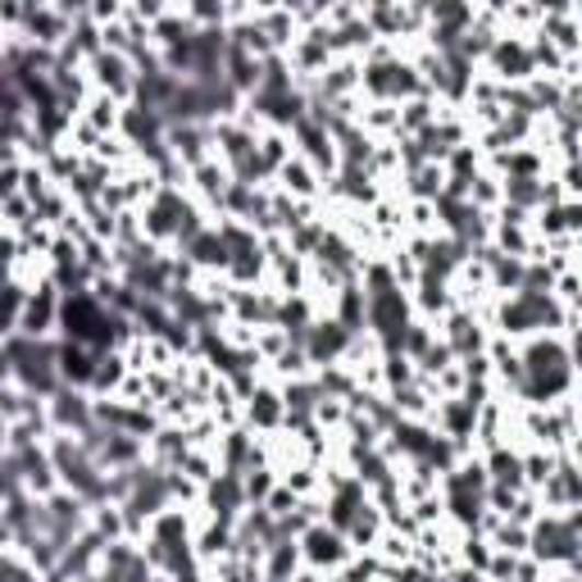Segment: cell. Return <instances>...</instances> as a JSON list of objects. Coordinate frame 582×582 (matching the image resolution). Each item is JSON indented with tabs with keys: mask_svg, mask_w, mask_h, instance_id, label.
<instances>
[{
	"mask_svg": "<svg viewBox=\"0 0 582 582\" xmlns=\"http://www.w3.org/2000/svg\"><path fill=\"white\" fill-rule=\"evenodd\" d=\"M578 550H582V505L564 514H541L528 528V556L541 569H582Z\"/></svg>",
	"mask_w": 582,
	"mask_h": 582,
	"instance_id": "1",
	"label": "cell"
},
{
	"mask_svg": "<svg viewBox=\"0 0 582 582\" xmlns=\"http://www.w3.org/2000/svg\"><path fill=\"white\" fill-rule=\"evenodd\" d=\"M5 355L14 364V383L37 396V401H50L59 391V369H55V342H33V336H10L5 342Z\"/></svg>",
	"mask_w": 582,
	"mask_h": 582,
	"instance_id": "2",
	"label": "cell"
},
{
	"mask_svg": "<svg viewBox=\"0 0 582 582\" xmlns=\"http://www.w3.org/2000/svg\"><path fill=\"white\" fill-rule=\"evenodd\" d=\"M87 82H91V91H101V96H110L118 105H133V96H137V69H133V59L118 55V50L91 55L87 59Z\"/></svg>",
	"mask_w": 582,
	"mask_h": 582,
	"instance_id": "3",
	"label": "cell"
},
{
	"mask_svg": "<svg viewBox=\"0 0 582 582\" xmlns=\"http://www.w3.org/2000/svg\"><path fill=\"white\" fill-rule=\"evenodd\" d=\"M59 287L46 278L37 287H27L23 310H19V336H33V342H55L59 336Z\"/></svg>",
	"mask_w": 582,
	"mask_h": 582,
	"instance_id": "4",
	"label": "cell"
},
{
	"mask_svg": "<svg viewBox=\"0 0 582 582\" xmlns=\"http://www.w3.org/2000/svg\"><path fill=\"white\" fill-rule=\"evenodd\" d=\"M296 546H300V564L315 569V573H336V569H342L355 556L351 541L336 533V528H328V524H310V528L296 537Z\"/></svg>",
	"mask_w": 582,
	"mask_h": 582,
	"instance_id": "5",
	"label": "cell"
},
{
	"mask_svg": "<svg viewBox=\"0 0 582 582\" xmlns=\"http://www.w3.org/2000/svg\"><path fill=\"white\" fill-rule=\"evenodd\" d=\"M46 423H50V433H69V437L91 433V427H96V396L59 387L46 401Z\"/></svg>",
	"mask_w": 582,
	"mask_h": 582,
	"instance_id": "6",
	"label": "cell"
},
{
	"mask_svg": "<svg viewBox=\"0 0 582 582\" xmlns=\"http://www.w3.org/2000/svg\"><path fill=\"white\" fill-rule=\"evenodd\" d=\"M283 423H287V406H283L278 383L260 378L255 391L241 401V427H251L255 437H273V433H283Z\"/></svg>",
	"mask_w": 582,
	"mask_h": 582,
	"instance_id": "7",
	"label": "cell"
},
{
	"mask_svg": "<svg viewBox=\"0 0 582 582\" xmlns=\"http://www.w3.org/2000/svg\"><path fill=\"white\" fill-rule=\"evenodd\" d=\"M346 346H351V332H346L342 323H336V319H328V315H319V319L310 323V332L300 336V351H305V360H310V369H328V364H342Z\"/></svg>",
	"mask_w": 582,
	"mask_h": 582,
	"instance_id": "8",
	"label": "cell"
},
{
	"mask_svg": "<svg viewBox=\"0 0 582 582\" xmlns=\"http://www.w3.org/2000/svg\"><path fill=\"white\" fill-rule=\"evenodd\" d=\"M437 336L446 342V351L455 355V360H469V355H482L487 351V323H478L469 310H450L442 323H437Z\"/></svg>",
	"mask_w": 582,
	"mask_h": 582,
	"instance_id": "9",
	"label": "cell"
},
{
	"mask_svg": "<svg viewBox=\"0 0 582 582\" xmlns=\"http://www.w3.org/2000/svg\"><path fill=\"white\" fill-rule=\"evenodd\" d=\"M164 146H169V156H173L182 169H196V164L214 160L209 124H169V128H164Z\"/></svg>",
	"mask_w": 582,
	"mask_h": 582,
	"instance_id": "10",
	"label": "cell"
},
{
	"mask_svg": "<svg viewBox=\"0 0 582 582\" xmlns=\"http://www.w3.org/2000/svg\"><path fill=\"white\" fill-rule=\"evenodd\" d=\"M201 505L209 518H228V524H237V514L247 510V492H241V473H214L205 487H201Z\"/></svg>",
	"mask_w": 582,
	"mask_h": 582,
	"instance_id": "11",
	"label": "cell"
},
{
	"mask_svg": "<svg viewBox=\"0 0 582 582\" xmlns=\"http://www.w3.org/2000/svg\"><path fill=\"white\" fill-rule=\"evenodd\" d=\"M96 355L82 342H65L55 336V369H59V387H73V391H87L91 387V374H96Z\"/></svg>",
	"mask_w": 582,
	"mask_h": 582,
	"instance_id": "12",
	"label": "cell"
},
{
	"mask_svg": "<svg viewBox=\"0 0 582 582\" xmlns=\"http://www.w3.org/2000/svg\"><path fill=\"white\" fill-rule=\"evenodd\" d=\"M96 465L105 473H128L137 465H146V442L141 437H128V433H101V446H96Z\"/></svg>",
	"mask_w": 582,
	"mask_h": 582,
	"instance_id": "13",
	"label": "cell"
},
{
	"mask_svg": "<svg viewBox=\"0 0 582 582\" xmlns=\"http://www.w3.org/2000/svg\"><path fill=\"white\" fill-rule=\"evenodd\" d=\"M173 255H182V260H187L196 273H224V269H228L224 237H219V228H214V224H205L192 241H182V247H178Z\"/></svg>",
	"mask_w": 582,
	"mask_h": 582,
	"instance_id": "14",
	"label": "cell"
},
{
	"mask_svg": "<svg viewBox=\"0 0 582 582\" xmlns=\"http://www.w3.org/2000/svg\"><path fill=\"white\" fill-rule=\"evenodd\" d=\"M273 187L287 192L292 201H319L323 196V178L315 173V164H305L300 156H292L278 173H273Z\"/></svg>",
	"mask_w": 582,
	"mask_h": 582,
	"instance_id": "15",
	"label": "cell"
},
{
	"mask_svg": "<svg viewBox=\"0 0 582 582\" xmlns=\"http://www.w3.org/2000/svg\"><path fill=\"white\" fill-rule=\"evenodd\" d=\"M128 374H133V369H128L124 351H101V355H96V374H91L87 396H96V401H105V396H114V391H118V383H124Z\"/></svg>",
	"mask_w": 582,
	"mask_h": 582,
	"instance_id": "16",
	"label": "cell"
},
{
	"mask_svg": "<svg viewBox=\"0 0 582 582\" xmlns=\"http://www.w3.org/2000/svg\"><path fill=\"white\" fill-rule=\"evenodd\" d=\"M442 101L437 96H410V101H401L396 105V114H401V137H419V133H427L442 118Z\"/></svg>",
	"mask_w": 582,
	"mask_h": 582,
	"instance_id": "17",
	"label": "cell"
},
{
	"mask_svg": "<svg viewBox=\"0 0 582 582\" xmlns=\"http://www.w3.org/2000/svg\"><path fill=\"white\" fill-rule=\"evenodd\" d=\"M78 118H82V124H87L91 133H101V137H118V118H124V105L110 101V96H101V91H91Z\"/></svg>",
	"mask_w": 582,
	"mask_h": 582,
	"instance_id": "18",
	"label": "cell"
},
{
	"mask_svg": "<svg viewBox=\"0 0 582 582\" xmlns=\"http://www.w3.org/2000/svg\"><path fill=\"white\" fill-rule=\"evenodd\" d=\"M328 319H336V323H342L351 336H355V332H364V292H360V283H346L342 292L332 296Z\"/></svg>",
	"mask_w": 582,
	"mask_h": 582,
	"instance_id": "19",
	"label": "cell"
},
{
	"mask_svg": "<svg viewBox=\"0 0 582 582\" xmlns=\"http://www.w3.org/2000/svg\"><path fill=\"white\" fill-rule=\"evenodd\" d=\"M383 528H387V518H383V510H374V505H364L355 518H351V528L342 533L346 541H351V550H374L378 546V537H383Z\"/></svg>",
	"mask_w": 582,
	"mask_h": 582,
	"instance_id": "20",
	"label": "cell"
},
{
	"mask_svg": "<svg viewBox=\"0 0 582 582\" xmlns=\"http://www.w3.org/2000/svg\"><path fill=\"white\" fill-rule=\"evenodd\" d=\"M255 156H260V164L269 169V173H278L292 156H296V146H292V133H278V128H264L260 137H255Z\"/></svg>",
	"mask_w": 582,
	"mask_h": 582,
	"instance_id": "21",
	"label": "cell"
},
{
	"mask_svg": "<svg viewBox=\"0 0 582 582\" xmlns=\"http://www.w3.org/2000/svg\"><path fill=\"white\" fill-rule=\"evenodd\" d=\"M296 497H323V469L319 465H310V459H300V465H292V469H283L278 473Z\"/></svg>",
	"mask_w": 582,
	"mask_h": 582,
	"instance_id": "22",
	"label": "cell"
},
{
	"mask_svg": "<svg viewBox=\"0 0 582 582\" xmlns=\"http://www.w3.org/2000/svg\"><path fill=\"white\" fill-rule=\"evenodd\" d=\"M374 556H378L387 569H401V564L414 560V537H401V533L383 528V537H378V546H374Z\"/></svg>",
	"mask_w": 582,
	"mask_h": 582,
	"instance_id": "23",
	"label": "cell"
},
{
	"mask_svg": "<svg viewBox=\"0 0 582 582\" xmlns=\"http://www.w3.org/2000/svg\"><path fill=\"white\" fill-rule=\"evenodd\" d=\"M469 205L482 209V214H497V205H501V178L487 173V169H478V173L469 178Z\"/></svg>",
	"mask_w": 582,
	"mask_h": 582,
	"instance_id": "24",
	"label": "cell"
},
{
	"mask_svg": "<svg viewBox=\"0 0 582 582\" xmlns=\"http://www.w3.org/2000/svg\"><path fill=\"white\" fill-rule=\"evenodd\" d=\"M437 342V328L433 323H423V319H414L410 328H406V336H401V351H396V355H406L410 364H419L423 355H427V346H433Z\"/></svg>",
	"mask_w": 582,
	"mask_h": 582,
	"instance_id": "25",
	"label": "cell"
},
{
	"mask_svg": "<svg viewBox=\"0 0 582 582\" xmlns=\"http://www.w3.org/2000/svg\"><path fill=\"white\" fill-rule=\"evenodd\" d=\"M273 487H278V469H269V465L241 473V492H247V505H264V497L273 492Z\"/></svg>",
	"mask_w": 582,
	"mask_h": 582,
	"instance_id": "26",
	"label": "cell"
},
{
	"mask_svg": "<svg viewBox=\"0 0 582 582\" xmlns=\"http://www.w3.org/2000/svg\"><path fill=\"white\" fill-rule=\"evenodd\" d=\"M0 582H42V573L23 550H0Z\"/></svg>",
	"mask_w": 582,
	"mask_h": 582,
	"instance_id": "27",
	"label": "cell"
},
{
	"mask_svg": "<svg viewBox=\"0 0 582 582\" xmlns=\"http://www.w3.org/2000/svg\"><path fill=\"white\" fill-rule=\"evenodd\" d=\"M178 473H187L196 487H205L214 473H219V459H214V450H187V455H182V465H178Z\"/></svg>",
	"mask_w": 582,
	"mask_h": 582,
	"instance_id": "28",
	"label": "cell"
},
{
	"mask_svg": "<svg viewBox=\"0 0 582 582\" xmlns=\"http://www.w3.org/2000/svg\"><path fill=\"white\" fill-rule=\"evenodd\" d=\"M383 391H396V387H410L419 374H414V364L406 360V355H383Z\"/></svg>",
	"mask_w": 582,
	"mask_h": 582,
	"instance_id": "29",
	"label": "cell"
},
{
	"mask_svg": "<svg viewBox=\"0 0 582 582\" xmlns=\"http://www.w3.org/2000/svg\"><path fill=\"white\" fill-rule=\"evenodd\" d=\"M114 401H124V406H146V410H156V406H150V396H146V374H128L124 383H118V391H114Z\"/></svg>",
	"mask_w": 582,
	"mask_h": 582,
	"instance_id": "30",
	"label": "cell"
},
{
	"mask_svg": "<svg viewBox=\"0 0 582 582\" xmlns=\"http://www.w3.org/2000/svg\"><path fill=\"white\" fill-rule=\"evenodd\" d=\"M296 501H300V497H296V492H292V487H287V482L278 478V487H273V492L264 497V510H269L273 518H287V514L296 510Z\"/></svg>",
	"mask_w": 582,
	"mask_h": 582,
	"instance_id": "31",
	"label": "cell"
},
{
	"mask_svg": "<svg viewBox=\"0 0 582 582\" xmlns=\"http://www.w3.org/2000/svg\"><path fill=\"white\" fill-rule=\"evenodd\" d=\"M23 192V164H0V205Z\"/></svg>",
	"mask_w": 582,
	"mask_h": 582,
	"instance_id": "32",
	"label": "cell"
},
{
	"mask_svg": "<svg viewBox=\"0 0 582 582\" xmlns=\"http://www.w3.org/2000/svg\"><path fill=\"white\" fill-rule=\"evenodd\" d=\"M510 582H546V569L533 560V556H518V564H514V578Z\"/></svg>",
	"mask_w": 582,
	"mask_h": 582,
	"instance_id": "33",
	"label": "cell"
},
{
	"mask_svg": "<svg viewBox=\"0 0 582 582\" xmlns=\"http://www.w3.org/2000/svg\"><path fill=\"white\" fill-rule=\"evenodd\" d=\"M323 578H328V573H315V569H305V564H300L292 582H323Z\"/></svg>",
	"mask_w": 582,
	"mask_h": 582,
	"instance_id": "34",
	"label": "cell"
},
{
	"mask_svg": "<svg viewBox=\"0 0 582 582\" xmlns=\"http://www.w3.org/2000/svg\"><path fill=\"white\" fill-rule=\"evenodd\" d=\"M5 442H10V423L0 419V450H5Z\"/></svg>",
	"mask_w": 582,
	"mask_h": 582,
	"instance_id": "35",
	"label": "cell"
},
{
	"mask_svg": "<svg viewBox=\"0 0 582 582\" xmlns=\"http://www.w3.org/2000/svg\"><path fill=\"white\" fill-rule=\"evenodd\" d=\"M150 582H178V578H173V573H160V569H156V573H150Z\"/></svg>",
	"mask_w": 582,
	"mask_h": 582,
	"instance_id": "36",
	"label": "cell"
},
{
	"mask_svg": "<svg viewBox=\"0 0 582 582\" xmlns=\"http://www.w3.org/2000/svg\"><path fill=\"white\" fill-rule=\"evenodd\" d=\"M78 582H110V578H105V573L96 569V573H87V578H78Z\"/></svg>",
	"mask_w": 582,
	"mask_h": 582,
	"instance_id": "37",
	"label": "cell"
},
{
	"mask_svg": "<svg viewBox=\"0 0 582 582\" xmlns=\"http://www.w3.org/2000/svg\"><path fill=\"white\" fill-rule=\"evenodd\" d=\"M0 550H5V546H0Z\"/></svg>",
	"mask_w": 582,
	"mask_h": 582,
	"instance_id": "38",
	"label": "cell"
}]
</instances>
